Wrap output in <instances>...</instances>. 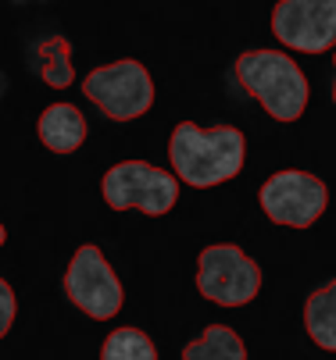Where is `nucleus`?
I'll return each mask as SVG.
<instances>
[{
  "instance_id": "obj_1",
  "label": "nucleus",
  "mask_w": 336,
  "mask_h": 360,
  "mask_svg": "<svg viewBox=\"0 0 336 360\" xmlns=\"http://www.w3.org/2000/svg\"><path fill=\"white\" fill-rule=\"evenodd\" d=\"M247 139L236 125H215L197 129L194 122H179L168 139V158L182 182L194 189H208L218 182H229L244 168Z\"/></svg>"
},
{
  "instance_id": "obj_2",
  "label": "nucleus",
  "mask_w": 336,
  "mask_h": 360,
  "mask_svg": "<svg viewBox=\"0 0 336 360\" xmlns=\"http://www.w3.org/2000/svg\"><path fill=\"white\" fill-rule=\"evenodd\" d=\"M236 79L275 122H297L308 108V79L282 50H247L236 58Z\"/></svg>"
},
{
  "instance_id": "obj_3",
  "label": "nucleus",
  "mask_w": 336,
  "mask_h": 360,
  "mask_svg": "<svg viewBox=\"0 0 336 360\" xmlns=\"http://www.w3.org/2000/svg\"><path fill=\"white\" fill-rule=\"evenodd\" d=\"M82 93H86L111 122H132V118H139V115H147L151 104H154L151 72L143 68L139 61H132V58H122V61H111V65L93 68V72L82 79Z\"/></svg>"
},
{
  "instance_id": "obj_4",
  "label": "nucleus",
  "mask_w": 336,
  "mask_h": 360,
  "mask_svg": "<svg viewBox=\"0 0 336 360\" xmlns=\"http://www.w3.org/2000/svg\"><path fill=\"white\" fill-rule=\"evenodd\" d=\"M101 193L111 211H143V214H168L179 200V182L175 175L147 165V161H118L115 168H108V175L101 179Z\"/></svg>"
},
{
  "instance_id": "obj_5",
  "label": "nucleus",
  "mask_w": 336,
  "mask_h": 360,
  "mask_svg": "<svg viewBox=\"0 0 336 360\" xmlns=\"http://www.w3.org/2000/svg\"><path fill=\"white\" fill-rule=\"evenodd\" d=\"M197 289L211 303L244 307L261 289V268L239 246L215 243V246H204L197 257Z\"/></svg>"
},
{
  "instance_id": "obj_6",
  "label": "nucleus",
  "mask_w": 336,
  "mask_h": 360,
  "mask_svg": "<svg viewBox=\"0 0 336 360\" xmlns=\"http://www.w3.org/2000/svg\"><path fill=\"white\" fill-rule=\"evenodd\" d=\"M65 292L93 321H108L122 311V282L104 261L101 246H93V243L72 253L68 271H65Z\"/></svg>"
},
{
  "instance_id": "obj_7",
  "label": "nucleus",
  "mask_w": 336,
  "mask_h": 360,
  "mask_svg": "<svg viewBox=\"0 0 336 360\" xmlns=\"http://www.w3.org/2000/svg\"><path fill=\"white\" fill-rule=\"evenodd\" d=\"M258 203L275 225L311 229L329 203V189L311 172H275V175L265 179Z\"/></svg>"
},
{
  "instance_id": "obj_8",
  "label": "nucleus",
  "mask_w": 336,
  "mask_h": 360,
  "mask_svg": "<svg viewBox=\"0 0 336 360\" xmlns=\"http://www.w3.org/2000/svg\"><path fill=\"white\" fill-rule=\"evenodd\" d=\"M272 36L304 54L336 46V0H279L272 8Z\"/></svg>"
},
{
  "instance_id": "obj_9",
  "label": "nucleus",
  "mask_w": 336,
  "mask_h": 360,
  "mask_svg": "<svg viewBox=\"0 0 336 360\" xmlns=\"http://www.w3.org/2000/svg\"><path fill=\"white\" fill-rule=\"evenodd\" d=\"M36 132H39V143H43L46 150L72 153V150H79L82 139H86V118H82V111L72 108V104H51V108H43Z\"/></svg>"
},
{
  "instance_id": "obj_10",
  "label": "nucleus",
  "mask_w": 336,
  "mask_h": 360,
  "mask_svg": "<svg viewBox=\"0 0 336 360\" xmlns=\"http://www.w3.org/2000/svg\"><path fill=\"white\" fill-rule=\"evenodd\" d=\"M304 328L322 349H336V278L308 296V303H304Z\"/></svg>"
},
{
  "instance_id": "obj_11",
  "label": "nucleus",
  "mask_w": 336,
  "mask_h": 360,
  "mask_svg": "<svg viewBox=\"0 0 336 360\" xmlns=\"http://www.w3.org/2000/svg\"><path fill=\"white\" fill-rule=\"evenodd\" d=\"M182 360H247V346L229 325H208L201 339L182 346Z\"/></svg>"
},
{
  "instance_id": "obj_12",
  "label": "nucleus",
  "mask_w": 336,
  "mask_h": 360,
  "mask_svg": "<svg viewBox=\"0 0 336 360\" xmlns=\"http://www.w3.org/2000/svg\"><path fill=\"white\" fill-rule=\"evenodd\" d=\"M36 68L39 79L54 89H68L75 82V68H72V46L65 36H46L36 46Z\"/></svg>"
},
{
  "instance_id": "obj_13",
  "label": "nucleus",
  "mask_w": 336,
  "mask_h": 360,
  "mask_svg": "<svg viewBox=\"0 0 336 360\" xmlns=\"http://www.w3.org/2000/svg\"><path fill=\"white\" fill-rule=\"evenodd\" d=\"M101 360H158V349L151 342L147 332L139 328H115L104 346H101Z\"/></svg>"
},
{
  "instance_id": "obj_14",
  "label": "nucleus",
  "mask_w": 336,
  "mask_h": 360,
  "mask_svg": "<svg viewBox=\"0 0 336 360\" xmlns=\"http://www.w3.org/2000/svg\"><path fill=\"white\" fill-rule=\"evenodd\" d=\"M15 311H18V300H15V289L0 278V339L11 332V321H15Z\"/></svg>"
},
{
  "instance_id": "obj_15",
  "label": "nucleus",
  "mask_w": 336,
  "mask_h": 360,
  "mask_svg": "<svg viewBox=\"0 0 336 360\" xmlns=\"http://www.w3.org/2000/svg\"><path fill=\"white\" fill-rule=\"evenodd\" d=\"M4 239H8V232H4V225H0V246H4Z\"/></svg>"
},
{
  "instance_id": "obj_16",
  "label": "nucleus",
  "mask_w": 336,
  "mask_h": 360,
  "mask_svg": "<svg viewBox=\"0 0 336 360\" xmlns=\"http://www.w3.org/2000/svg\"><path fill=\"white\" fill-rule=\"evenodd\" d=\"M332 61H336V58H332ZM332 100H336V82H332Z\"/></svg>"
}]
</instances>
